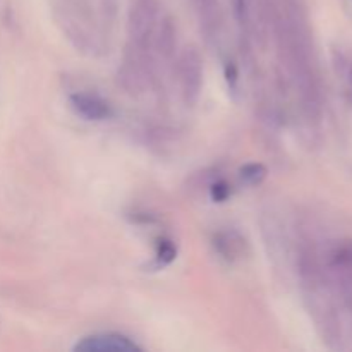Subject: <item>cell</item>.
<instances>
[{
  "mask_svg": "<svg viewBox=\"0 0 352 352\" xmlns=\"http://www.w3.org/2000/svg\"><path fill=\"white\" fill-rule=\"evenodd\" d=\"M74 351L79 352H136L141 351L134 340L120 333H95L76 344Z\"/></svg>",
  "mask_w": 352,
  "mask_h": 352,
  "instance_id": "277c9868",
  "label": "cell"
},
{
  "mask_svg": "<svg viewBox=\"0 0 352 352\" xmlns=\"http://www.w3.org/2000/svg\"><path fill=\"white\" fill-rule=\"evenodd\" d=\"M175 36H177V30L174 26V21L167 17V19L162 21L160 28L157 30L153 47H157L160 55H164L165 58H170L174 55L175 47H177V38Z\"/></svg>",
  "mask_w": 352,
  "mask_h": 352,
  "instance_id": "52a82bcc",
  "label": "cell"
},
{
  "mask_svg": "<svg viewBox=\"0 0 352 352\" xmlns=\"http://www.w3.org/2000/svg\"><path fill=\"white\" fill-rule=\"evenodd\" d=\"M213 248L226 261H236L246 254V239L237 230H220L213 236Z\"/></svg>",
  "mask_w": 352,
  "mask_h": 352,
  "instance_id": "8992f818",
  "label": "cell"
},
{
  "mask_svg": "<svg viewBox=\"0 0 352 352\" xmlns=\"http://www.w3.org/2000/svg\"><path fill=\"white\" fill-rule=\"evenodd\" d=\"M158 30L157 0H136L129 10L127 19V47L151 55L155 34Z\"/></svg>",
  "mask_w": 352,
  "mask_h": 352,
  "instance_id": "7a4b0ae2",
  "label": "cell"
},
{
  "mask_svg": "<svg viewBox=\"0 0 352 352\" xmlns=\"http://www.w3.org/2000/svg\"><path fill=\"white\" fill-rule=\"evenodd\" d=\"M69 103H71V109L85 120L100 122V120H107L113 116L110 103L102 96L91 95V93H72L69 96Z\"/></svg>",
  "mask_w": 352,
  "mask_h": 352,
  "instance_id": "5b68a950",
  "label": "cell"
},
{
  "mask_svg": "<svg viewBox=\"0 0 352 352\" xmlns=\"http://www.w3.org/2000/svg\"><path fill=\"white\" fill-rule=\"evenodd\" d=\"M241 181L248 186H258L267 177V167L261 164H248L241 168Z\"/></svg>",
  "mask_w": 352,
  "mask_h": 352,
  "instance_id": "9c48e42d",
  "label": "cell"
},
{
  "mask_svg": "<svg viewBox=\"0 0 352 352\" xmlns=\"http://www.w3.org/2000/svg\"><path fill=\"white\" fill-rule=\"evenodd\" d=\"M177 258V248L168 239H160L157 243V251H155V263L158 268L167 267Z\"/></svg>",
  "mask_w": 352,
  "mask_h": 352,
  "instance_id": "ba28073f",
  "label": "cell"
},
{
  "mask_svg": "<svg viewBox=\"0 0 352 352\" xmlns=\"http://www.w3.org/2000/svg\"><path fill=\"white\" fill-rule=\"evenodd\" d=\"M230 186L229 182L223 181V179H220V181L213 182L212 188H210V196H212V199L215 203H223L229 199L230 196Z\"/></svg>",
  "mask_w": 352,
  "mask_h": 352,
  "instance_id": "30bf717a",
  "label": "cell"
},
{
  "mask_svg": "<svg viewBox=\"0 0 352 352\" xmlns=\"http://www.w3.org/2000/svg\"><path fill=\"white\" fill-rule=\"evenodd\" d=\"M351 81H352V72H351Z\"/></svg>",
  "mask_w": 352,
  "mask_h": 352,
  "instance_id": "8fae6325",
  "label": "cell"
},
{
  "mask_svg": "<svg viewBox=\"0 0 352 352\" xmlns=\"http://www.w3.org/2000/svg\"><path fill=\"white\" fill-rule=\"evenodd\" d=\"M177 78L186 105H196L201 96L203 78H205L201 54L196 47H186L181 52L177 58Z\"/></svg>",
  "mask_w": 352,
  "mask_h": 352,
  "instance_id": "3957f363",
  "label": "cell"
},
{
  "mask_svg": "<svg viewBox=\"0 0 352 352\" xmlns=\"http://www.w3.org/2000/svg\"><path fill=\"white\" fill-rule=\"evenodd\" d=\"M277 34L284 65L296 91L301 96L302 109L315 117L320 112V86L308 24L298 10L287 9L278 21Z\"/></svg>",
  "mask_w": 352,
  "mask_h": 352,
  "instance_id": "6da1fadb",
  "label": "cell"
}]
</instances>
